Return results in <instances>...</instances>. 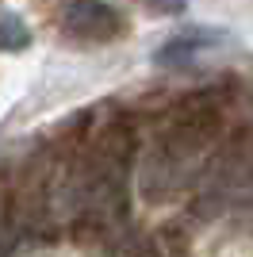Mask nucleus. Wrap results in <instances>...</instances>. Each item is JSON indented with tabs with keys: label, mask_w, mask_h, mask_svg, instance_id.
<instances>
[{
	"label": "nucleus",
	"mask_w": 253,
	"mask_h": 257,
	"mask_svg": "<svg viewBox=\"0 0 253 257\" xmlns=\"http://www.w3.org/2000/svg\"><path fill=\"white\" fill-rule=\"evenodd\" d=\"M69 27L92 35V39H111V35H119V16L100 0H77L69 8Z\"/></svg>",
	"instance_id": "f257e3e1"
},
{
	"label": "nucleus",
	"mask_w": 253,
	"mask_h": 257,
	"mask_svg": "<svg viewBox=\"0 0 253 257\" xmlns=\"http://www.w3.org/2000/svg\"><path fill=\"white\" fill-rule=\"evenodd\" d=\"M222 35H211V31H188V35H180V39H173L169 46H161L158 54V62H177V54H196L200 46H215Z\"/></svg>",
	"instance_id": "f03ea898"
},
{
	"label": "nucleus",
	"mask_w": 253,
	"mask_h": 257,
	"mask_svg": "<svg viewBox=\"0 0 253 257\" xmlns=\"http://www.w3.org/2000/svg\"><path fill=\"white\" fill-rule=\"evenodd\" d=\"M27 27L20 23V16L12 12H0V50H23L27 46Z\"/></svg>",
	"instance_id": "7ed1b4c3"
},
{
	"label": "nucleus",
	"mask_w": 253,
	"mask_h": 257,
	"mask_svg": "<svg viewBox=\"0 0 253 257\" xmlns=\"http://www.w3.org/2000/svg\"><path fill=\"white\" fill-rule=\"evenodd\" d=\"M146 8H154V12H165V16H173V12H180L188 0H142Z\"/></svg>",
	"instance_id": "20e7f679"
}]
</instances>
